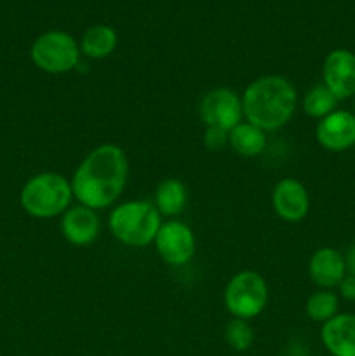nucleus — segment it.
<instances>
[{
  "label": "nucleus",
  "instance_id": "obj_1",
  "mask_svg": "<svg viewBox=\"0 0 355 356\" xmlns=\"http://www.w3.org/2000/svg\"><path fill=\"white\" fill-rule=\"evenodd\" d=\"M129 177V160L124 149L104 143L90 149L72 177L73 198L80 205L101 211L120 198Z\"/></svg>",
  "mask_w": 355,
  "mask_h": 356
},
{
  "label": "nucleus",
  "instance_id": "obj_2",
  "mask_svg": "<svg viewBox=\"0 0 355 356\" xmlns=\"http://www.w3.org/2000/svg\"><path fill=\"white\" fill-rule=\"evenodd\" d=\"M240 97L246 122L265 132L287 125L298 106V90L282 75H263L253 80Z\"/></svg>",
  "mask_w": 355,
  "mask_h": 356
},
{
  "label": "nucleus",
  "instance_id": "obj_3",
  "mask_svg": "<svg viewBox=\"0 0 355 356\" xmlns=\"http://www.w3.org/2000/svg\"><path fill=\"white\" fill-rule=\"evenodd\" d=\"M162 222L155 205L146 200H129L111 209L108 228L122 245L141 249L155 242Z\"/></svg>",
  "mask_w": 355,
  "mask_h": 356
},
{
  "label": "nucleus",
  "instance_id": "obj_4",
  "mask_svg": "<svg viewBox=\"0 0 355 356\" xmlns=\"http://www.w3.org/2000/svg\"><path fill=\"white\" fill-rule=\"evenodd\" d=\"M72 183L59 172H40L30 177L21 188L19 202L28 216L52 219L72 207Z\"/></svg>",
  "mask_w": 355,
  "mask_h": 356
},
{
  "label": "nucleus",
  "instance_id": "obj_5",
  "mask_svg": "<svg viewBox=\"0 0 355 356\" xmlns=\"http://www.w3.org/2000/svg\"><path fill=\"white\" fill-rule=\"evenodd\" d=\"M225 308L233 318H256L268 305V284L258 271L244 270L233 275L223 292Z\"/></svg>",
  "mask_w": 355,
  "mask_h": 356
},
{
  "label": "nucleus",
  "instance_id": "obj_6",
  "mask_svg": "<svg viewBox=\"0 0 355 356\" xmlns=\"http://www.w3.org/2000/svg\"><path fill=\"white\" fill-rule=\"evenodd\" d=\"M31 61L38 70L51 75H63L77 68L80 45L66 31H45L31 45Z\"/></svg>",
  "mask_w": 355,
  "mask_h": 356
},
{
  "label": "nucleus",
  "instance_id": "obj_7",
  "mask_svg": "<svg viewBox=\"0 0 355 356\" xmlns=\"http://www.w3.org/2000/svg\"><path fill=\"white\" fill-rule=\"evenodd\" d=\"M198 115L205 127H218L230 132L244 118L242 97L228 87H216L200 99Z\"/></svg>",
  "mask_w": 355,
  "mask_h": 356
},
{
  "label": "nucleus",
  "instance_id": "obj_8",
  "mask_svg": "<svg viewBox=\"0 0 355 356\" xmlns=\"http://www.w3.org/2000/svg\"><path fill=\"white\" fill-rule=\"evenodd\" d=\"M155 249L169 266H184L195 256V235L190 226L178 219L164 221L155 236Z\"/></svg>",
  "mask_w": 355,
  "mask_h": 356
},
{
  "label": "nucleus",
  "instance_id": "obj_9",
  "mask_svg": "<svg viewBox=\"0 0 355 356\" xmlns=\"http://www.w3.org/2000/svg\"><path fill=\"white\" fill-rule=\"evenodd\" d=\"M324 86L338 101L355 97V54L347 49H334L324 59Z\"/></svg>",
  "mask_w": 355,
  "mask_h": 356
},
{
  "label": "nucleus",
  "instance_id": "obj_10",
  "mask_svg": "<svg viewBox=\"0 0 355 356\" xmlns=\"http://www.w3.org/2000/svg\"><path fill=\"white\" fill-rule=\"evenodd\" d=\"M274 212L285 222H299L310 211V195L305 184L294 177H284L271 191Z\"/></svg>",
  "mask_w": 355,
  "mask_h": 356
},
{
  "label": "nucleus",
  "instance_id": "obj_11",
  "mask_svg": "<svg viewBox=\"0 0 355 356\" xmlns=\"http://www.w3.org/2000/svg\"><path fill=\"white\" fill-rule=\"evenodd\" d=\"M317 143L327 152H345L355 145V115L336 110L320 118L315 127Z\"/></svg>",
  "mask_w": 355,
  "mask_h": 356
},
{
  "label": "nucleus",
  "instance_id": "obj_12",
  "mask_svg": "<svg viewBox=\"0 0 355 356\" xmlns=\"http://www.w3.org/2000/svg\"><path fill=\"white\" fill-rule=\"evenodd\" d=\"M59 228H61L66 242H70L72 245H90L101 232L100 216L86 205H73L61 216Z\"/></svg>",
  "mask_w": 355,
  "mask_h": 356
},
{
  "label": "nucleus",
  "instance_id": "obj_13",
  "mask_svg": "<svg viewBox=\"0 0 355 356\" xmlns=\"http://www.w3.org/2000/svg\"><path fill=\"white\" fill-rule=\"evenodd\" d=\"M308 277L319 289L331 291L338 287L347 277L345 256L333 247H322L315 250L308 261Z\"/></svg>",
  "mask_w": 355,
  "mask_h": 356
},
{
  "label": "nucleus",
  "instance_id": "obj_14",
  "mask_svg": "<svg viewBox=\"0 0 355 356\" xmlns=\"http://www.w3.org/2000/svg\"><path fill=\"white\" fill-rule=\"evenodd\" d=\"M320 339L333 356H355V315L338 313L322 323Z\"/></svg>",
  "mask_w": 355,
  "mask_h": 356
},
{
  "label": "nucleus",
  "instance_id": "obj_15",
  "mask_svg": "<svg viewBox=\"0 0 355 356\" xmlns=\"http://www.w3.org/2000/svg\"><path fill=\"white\" fill-rule=\"evenodd\" d=\"M228 145L237 155L254 159V156H260L267 148V132L242 120L228 132Z\"/></svg>",
  "mask_w": 355,
  "mask_h": 356
},
{
  "label": "nucleus",
  "instance_id": "obj_16",
  "mask_svg": "<svg viewBox=\"0 0 355 356\" xmlns=\"http://www.w3.org/2000/svg\"><path fill=\"white\" fill-rule=\"evenodd\" d=\"M188 204V190L183 181L176 177L164 179L155 190V207L162 218H174L181 214Z\"/></svg>",
  "mask_w": 355,
  "mask_h": 356
},
{
  "label": "nucleus",
  "instance_id": "obj_17",
  "mask_svg": "<svg viewBox=\"0 0 355 356\" xmlns=\"http://www.w3.org/2000/svg\"><path fill=\"white\" fill-rule=\"evenodd\" d=\"M117 31L106 24H94L80 40V52L90 59H104L117 49Z\"/></svg>",
  "mask_w": 355,
  "mask_h": 356
},
{
  "label": "nucleus",
  "instance_id": "obj_18",
  "mask_svg": "<svg viewBox=\"0 0 355 356\" xmlns=\"http://www.w3.org/2000/svg\"><path fill=\"white\" fill-rule=\"evenodd\" d=\"M338 308H340V298L333 291H326V289L310 294L305 305L306 316L317 323H326L327 320L336 316Z\"/></svg>",
  "mask_w": 355,
  "mask_h": 356
},
{
  "label": "nucleus",
  "instance_id": "obj_19",
  "mask_svg": "<svg viewBox=\"0 0 355 356\" xmlns=\"http://www.w3.org/2000/svg\"><path fill=\"white\" fill-rule=\"evenodd\" d=\"M338 97L324 83L313 86L303 97V111L312 118H324L336 111Z\"/></svg>",
  "mask_w": 355,
  "mask_h": 356
},
{
  "label": "nucleus",
  "instance_id": "obj_20",
  "mask_svg": "<svg viewBox=\"0 0 355 356\" xmlns=\"http://www.w3.org/2000/svg\"><path fill=\"white\" fill-rule=\"evenodd\" d=\"M225 341L232 350L246 351L254 343V330L247 320L232 318L225 329Z\"/></svg>",
  "mask_w": 355,
  "mask_h": 356
},
{
  "label": "nucleus",
  "instance_id": "obj_21",
  "mask_svg": "<svg viewBox=\"0 0 355 356\" xmlns=\"http://www.w3.org/2000/svg\"><path fill=\"white\" fill-rule=\"evenodd\" d=\"M204 145L211 152H219V149H223L228 145V132L218 127H207L204 136Z\"/></svg>",
  "mask_w": 355,
  "mask_h": 356
},
{
  "label": "nucleus",
  "instance_id": "obj_22",
  "mask_svg": "<svg viewBox=\"0 0 355 356\" xmlns=\"http://www.w3.org/2000/svg\"><path fill=\"white\" fill-rule=\"evenodd\" d=\"M338 291H340V296L347 301H355V277L352 275H347V277L341 280V284L338 285Z\"/></svg>",
  "mask_w": 355,
  "mask_h": 356
},
{
  "label": "nucleus",
  "instance_id": "obj_23",
  "mask_svg": "<svg viewBox=\"0 0 355 356\" xmlns=\"http://www.w3.org/2000/svg\"><path fill=\"white\" fill-rule=\"evenodd\" d=\"M345 264H347V275L355 277V243L345 254Z\"/></svg>",
  "mask_w": 355,
  "mask_h": 356
},
{
  "label": "nucleus",
  "instance_id": "obj_24",
  "mask_svg": "<svg viewBox=\"0 0 355 356\" xmlns=\"http://www.w3.org/2000/svg\"><path fill=\"white\" fill-rule=\"evenodd\" d=\"M354 106H355V103H354Z\"/></svg>",
  "mask_w": 355,
  "mask_h": 356
}]
</instances>
